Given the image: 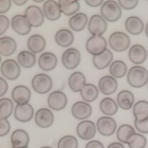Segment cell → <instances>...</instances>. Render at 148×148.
Here are the masks:
<instances>
[{"label": "cell", "mask_w": 148, "mask_h": 148, "mask_svg": "<svg viewBox=\"0 0 148 148\" xmlns=\"http://www.w3.org/2000/svg\"><path fill=\"white\" fill-rule=\"evenodd\" d=\"M127 81L135 88L143 87L148 83V71L141 66H134L127 72Z\"/></svg>", "instance_id": "1"}, {"label": "cell", "mask_w": 148, "mask_h": 148, "mask_svg": "<svg viewBox=\"0 0 148 148\" xmlns=\"http://www.w3.org/2000/svg\"><path fill=\"white\" fill-rule=\"evenodd\" d=\"M101 15L109 22H115L121 18L122 8L118 1L108 0L101 7Z\"/></svg>", "instance_id": "2"}, {"label": "cell", "mask_w": 148, "mask_h": 148, "mask_svg": "<svg viewBox=\"0 0 148 148\" xmlns=\"http://www.w3.org/2000/svg\"><path fill=\"white\" fill-rule=\"evenodd\" d=\"M108 44L114 51L123 52L127 50L130 46V38L124 32H115L109 37Z\"/></svg>", "instance_id": "3"}, {"label": "cell", "mask_w": 148, "mask_h": 148, "mask_svg": "<svg viewBox=\"0 0 148 148\" xmlns=\"http://www.w3.org/2000/svg\"><path fill=\"white\" fill-rule=\"evenodd\" d=\"M32 87L37 93L46 94L51 90L53 81L47 74L38 73L32 78Z\"/></svg>", "instance_id": "4"}, {"label": "cell", "mask_w": 148, "mask_h": 148, "mask_svg": "<svg viewBox=\"0 0 148 148\" xmlns=\"http://www.w3.org/2000/svg\"><path fill=\"white\" fill-rule=\"evenodd\" d=\"M81 61V55L75 48H69L64 51L61 56L63 66L68 70H73L79 66Z\"/></svg>", "instance_id": "5"}, {"label": "cell", "mask_w": 148, "mask_h": 148, "mask_svg": "<svg viewBox=\"0 0 148 148\" xmlns=\"http://www.w3.org/2000/svg\"><path fill=\"white\" fill-rule=\"evenodd\" d=\"M1 73L5 79L14 81L21 74V68L17 61L14 59H7L1 65Z\"/></svg>", "instance_id": "6"}, {"label": "cell", "mask_w": 148, "mask_h": 148, "mask_svg": "<svg viewBox=\"0 0 148 148\" xmlns=\"http://www.w3.org/2000/svg\"><path fill=\"white\" fill-rule=\"evenodd\" d=\"M108 42L103 36H92L86 43V49L90 54L96 56L106 50Z\"/></svg>", "instance_id": "7"}, {"label": "cell", "mask_w": 148, "mask_h": 148, "mask_svg": "<svg viewBox=\"0 0 148 148\" xmlns=\"http://www.w3.org/2000/svg\"><path fill=\"white\" fill-rule=\"evenodd\" d=\"M88 29L92 36H102L108 29L107 21L101 15H92L88 21Z\"/></svg>", "instance_id": "8"}, {"label": "cell", "mask_w": 148, "mask_h": 148, "mask_svg": "<svg viewBox=\"0 0 148 148\" xmlns=\"http://www.w3.org/2000/svg\"><path fill=\"white\" fill-rule=\"evenodd\" d=\"M97 132L96 125L90 120H82L76 127V133L83 140L90 141L95 136Z\"/></svg>", "instance_id": "9"}, {"label": "cell", "mask_w": 148, "mask_h": 148, "mask_svg": "<svg viewBox=\"0 0 148 148\" xmlns=\"http://www.w3.org/2000/svg\"><path fill=\"white\" fill-rule=\"evenodd\" d=\"M98 132L105 137H110L116 131L117 123L112 118L109 116L101 117L96 123Z\"/></svg>", "instance_id": "10"}, {"label": "cell", "mask_w": 148, "mask_h": 148, "mask_svg": "<svg viewBox=\"0 0 148 148\" xmlns=\"http://www.w3.org/2000/svg\"><path fill=\"white\" fill-rule=\"evenodd\" d=\"M47 103L51 110L56 111L62 110L67 106L68 98L65 92L63 91L54 90L49 94Z\"/></svg>", "instance_id": "11"}, {"label": "cell", "mask_w": 148, "mask_h": 148, "mask_svg": "<svg viewBox=\"0 0 148 148\" xmlns=\"http://www.w3.org/2000/svg\"><path fill=\"white\" fill-rule=\"evenodd\" d=\"M24 16L27 17L32 27H39L44 24V16L43 10L36 5L29 6L24 12Z\"/></svg>", "instance_id": "12"}, {"label": "cell", "mask_w": 148, "mask_h": 148, "mask_svg": "<svg viewBox=\"0 0 148 148\" xmlns=\"http://www.w3.org/2000/svg\"><path fill=\"white\" fill-rule=\"evenodd\" d=\"M12 28L15 32L20 36H26L30 33L32 26L24 15L16 14L11 21Z\"/></svg>", "instance_id": "13"}, {"label": "cell", "mask_w": 148, "mask_h": 148, "mask_svg": "<svg viewBox=\"0 0 148 148\" xmlns=\"http://www.w3.org/2000/svg\"><path fill=\"white\" fill-rule=\"evenodd\" d=\"M34 120L38 127L41 128H48L50 127L54 122V115L49 109L42 108L36 112Z\"/></svg>", "instance_id": "14"}, {"label": "cell", "mask_w": 148, "mask_h": 148, "mask_svg": "<svg viewBox=\"0 0 148 148\" xmlns=\"http://www.w3.org/2000/svg\"><path fill=\"white\" fill-rule=\"evenodd\" d=\"M92 106L85 101H77L72 106L71 114L74 118L79 120H86L92 115Z\"/></svg>", "instance_id": "15"}, {"label": "cell", "mask_w": 148, "mask_h": 148, "mask_svg": "<svg viewBox=\"0 0 148 148\" xmlns=\"http://www.w3.org/2000/svg\"><path fill=\"white\" fill-rule=\"evenodd\" d=\"M14 115L16 120L21 123H27L32 120L34 115V110L29 103L16 105L14 110Z\"/></svg>", "instance_id": "16"}, {"label": "cell", "mask_w": 148, "mask_h": 148, "mask_svg": "<svg viewBox=\"0 0 148 148\" xmlns=\"http://www.w3.org/2000/svg\"><path fill=\"white\" fill-rule=\"evenodd\" d=\"M118 87V81L111 75H104L98 81V89L105 95L113 94L117 90Z\"/></svg>", "instance_id": "17"}, {"label": "cell", "mask_w": 148, "mask_h": 148, "mask_svg": "<svg viewBox=\"0 0 148 148\" xmlns=\"http://www.w3.org/2000/svg\"><path fill=\"white\" fill-rule=\"evenodd\" d=\"M147 57L145 48L141 44H134L130 48L128 51L129 60L136 66L143 64Z\"/></svg>", "instance_id": "18"}, {"label": "cell", "mask_w": 148, "mask_h": 148, "mask_svg": "<svg viewBox=\"0 0 148 148\" xmlns=\"http://www.w3.org/2000/svg\"><path fill=\"white\" fill-rule=\"evenodd\" d=\"M43 12L44 16L49 21H54L61 17V12L59 4L54 0H48L43 4Z\"/></svg>", "instance_id": "19"}, {"label": "cell", "mask_w": 148, "mask_h": 148, "mask_svg": "<svg viewBox=\"0 0 148 148\" xmlns=\"http://www.w3.org/2000/svg\"><path fill=\"white\" fill-rule=\"evenodd\" d=\"M32 93L27 86L18 85L15 86L12 91V98L17 105L29 103L31 99Z\"/></svg>", "instance_id": "20"}, {"label": "cell", "mask_w": 148, "mask_h": 148, "mask_svg": "<svg viewBox=\"0 0 148 148\" xmlns=\"http://www.w3.org/2000/svg\"><path fill=\"white\" fill-rule=\"evenodd\" d=\"M58 64L56 56L51 52H44L41 53L38 59V65L40 69L44 71H51L56 69Z\"/></svg>", "instance_id": "21"}, {"label": "cell", "mask_w": 148, "mask_h": 148, "mask_svg": "<svg viewBox=\"0 0 148 148\" xmlns=\"http://www.w3.org/2000/svg\"><path fill=\"white\" fill-rule=\"evenodd\" d=\"M125 28L129 34L134 36H138L144 31V22L138 16H131L126 18L125 21Z\"/></svg>", "instance_id": "22"}, {"label": "cell", "mask_w": 148, "mask_h": 148, "mask_svg": "<svg viewBox=\"0 0 148 148\" xmlns=\"http://www.w3.org/2000/svg\"><path fill=\"white\" fill-rule=\"evenodd\" d=\"M30 138L27 131L22 129H16L11 135V143L12 147L25 148L29 146Z\"/></svg>", "instance_id": "23"}, {"label": "cell", "mask_w": 148, "mask_h": 148, "mask_svg": "<svg viewBox=\"0 0 148 148\" xmlns=\"http://www.w3.org/2000/svg\"><path fill=\"white\" fill-rule=\"evenodd\" d=\"M75 37L73 32L68 29H61L56 33L55 42L61 47H69L74 42Z\"/></svg>", "instance_id": "24"}, {"label": "cell", "mask_w": 148, "mask_h": 148, "mask_svg": "<svg viewBox=\"0 0 148 148\" xmlns=\"http://www.w3.org/2000/svg\"><path fill=\"white\" fill-rule=\"evenodd\" d=\"M113 59V54L109 49L92 57V64L98 70H103L110 66Z\"/></svg>", "instance_id": "25"}, {"label": "cell", "mask_w": 148, "mask_h": 148, "mask_svg": "<svg viewBox=\"0 0 148 148\" xmlns=\"http://www.w3.org/2000/svg\"><path fill=\"white\" fill-rule=\"evenodd\" d=\"M46 41L44 37L40 34H34L27 40V48L33 53H39L45 49Z\"/></svg>", "instance_id": "26"}, {"label": "cell", "mask_w": 148, "mask_h": 148, "mask_svg": "<svg viewBox=\"0 0 148 148\" xmlns=\"http://www.w3.org/2000/svg\"><path fill=\"white\" fill-rule=\"evenodd\" d=\"M135 96L132 92L128 90H123L117 95V103L120 108L128 110L134 106Z\"/></svg>", "instance_id": "27"}, {"label": "cell", "mask_w": 148, "mask_h": 148, "mask_svg": "<svg viewBox=\"0 0 148 148\" xmlns=\"http://www.w3.org/2000/svg\"><path fill=\"white\" fill-rule=\"evenodd\" d=\"M68 84L72 91L81 92L86 84V78L84 74L80 71H75L71 73L68 80Z\"/></svg>", "instance_id": "28"}, {"label": "cell", "mask_w": 148, "mask_h": 148, "mask_svg": "<svg viewBox=\"0 0 148 148\" xmlns=\"http://www.w3.org/2000/svg\"><path fill=\"white\" fill-rule=\"evenodd\" d=\"M17 49V44L10 36H2L0 38V53L3 56H10L15 53Z\"/></svg>", "instance_id": "29"}, {"label": "cell", "mask_w": 148, "mask_h": 148, "mask_svg": "<svg viewBox=\"0 0 148 148\" xmlns=\"http://www.w3.org/2000/svg\"><path fill=\"white\" fill-rule=\"evenodd\" d=\"M88 24V18L86 14L78 12L70 17L69 21V27L74 32H81Z\"/></svg>", "instance_id": "30"}, {"label": "cell", "mask_w": 148, "mask_h": 148, "mask_svg": "<svg viewBox=\"0 0 148 148\" xmlns=\"http://www.w3.org/2000/svg\"><path fill=\"white\" fill-rule=\"evenodd\" d=\"M118 105L115 100L110 97H106L102 99L100 102L99 108L101 112L106 116H112L118 112Z\"/></svg>", "instance_id": "31"}, {"label": "cell", "mask_w": 148, "mask_h": 148, "mask_svg": "<svg viewBox=\"0 0 148 148\" xmlns=\"http://www.w3.org/2000/svg\"><path fill=\"white\" fill-rule=\"evenodd\" d=\"M61 12L66 16H73L78 13L81 8L79 1H69V0H59L58 1Z\"/></svg>", "instance_id": "32"}, {"label": "cell", "mask_w": 148, "mask_h": 148, "mask_svg": "<svg viewBox=\"0 0 148 148\" xmlns=\"http://www.w3.org/2000/svg\"><path fill=\"white\" fill-rule=\"evenodd\" d=\"M80 92L83 101L86 103H92L98 98L99 95V89L94 84L86 83Z\"/></svg>", "instance_id": "33"}, {"label": "cell", "mask_w": 148, "mask_h": 148, "mask_svg": "<svg viewBox=\"0 0 148 148\" xmlns=\"http://www.w3.org/2000/svg\"><path fill=\"white\" fill-rule=\"evenodd\" d=\"M135 120L143 121L148 118V101L141 100L135 103L132 108Z\"/></svg>", "instance_id": "34"}, {"label": "cell", "mask_w": 148, "mask_h": 148, "mask_svg": "<svg viewBox=\"0 0 148 148\" xmlns=\"http://www.w3.org/2000/svg\"><path fill=\"white\" fill-rule=\"evenodd\" d=\"M109 73L115 78H122L127 74V64L123 61L116 60L112 61L109 67Z\"/></svg>", "instance_id": "35"}, {"label": "cell", "mask_w": 148, "mask_h": 148, "mask_svg": "<svg viewBox=\"0 0 148 148\" xmlns=\"http://www.w3.org/2000/svg\"><path fill=\"white\" fill-rule=\"evenodd\" d=\"M18 63L24 69H31L36 64V56L29 51H21L17 56Z\"/></svg>", "instance_id": "36"}, {"label": "cell", "mask_w": 148, "mask_h": 148, "mask_svg": "<svg viewBox=\"0 0 148 148\" xmlns=\"http://www.w3.org/2000/svg\"><path fill=\"white\" fill-rule=\"evenodd\" d=\"M135 133V130L131 125L123 124L118 127L116 132V137L120 143L127 144L130 137Z\"/></svg>", "instance_id": "37"}, {"label": "cell", "mask_w": 148, "mask_h": 148, "mask_svg": "<svg viewBox=\"0 0 148 148\" xmlns=\"http://www.w3.org/2000/svg\"><path fill=\"white\" fill-rule=\"evenodd\" d=\"M14 110V103L10 98L0 99V119H7L12 115Z\"/></svg>", "instance_id": "38"}, {"label": "cell", "mask_w": 148, "mask_h": 148, "mask_svg": "<svg viewBox=\"0 0 148 148\" xmlns=\"http://www.w3.org/2000/svg\"><path fill=\"white\" fill-rule=\"evenodd\" d=\"M127 145L130 148H145L147 145V139L140 133H134L129 139Z\"/></svg>", "instance_id": "39"}, {"label": "cell", "mask_w": 148, "mask_h": 148, "mask_svg": "<svg viewBox=\"0 0 148 148\" xmlns=\"http://www.w3.org/2000/svg\"><path fill=\"white\" fill-rule=\"evenodd\" d=\"M58 148H78V142L73 135H65L58 142Z\"/></svg>", "instance_id": "40"}, {"label": "cell", "mask_w": 148, "mask_h": 148, "mask_svg": "<svg viewBox=\"0 0 148 148\" xmlns=\"http://www.w3.org/2000/svg\"><path fill=\"white\" fill-rule=\"evenodd\" d=\"M120 7L125 10H132L138 6V0H119L118 1Z\"/></svg>", "instance_id": "41"}, {"label": "cell", "mask_w": 148, "mask_h": 148, "mask_svg": "<svg viewBox=\"0 0 148 148\" xmlns=\"http://www.w3.org/2000/svg\"><path fill=\"white\" fill-rule=\"evenodd\" d=\"M134 124H135V129L140 133L148 134V118L143 120V121H138V120H135Z\"/></svg>", "instance_id": "42"}, {"label": "cell", "mask_w": 148, "mask_h": 148, "mask_svg": "<svg viewBox=\"0 0 148 148\" xmlns=\"http://www.w3.org/2000/svg\"><path fill=\"white\" fill-rule=\"evenodd\" d=\"M11 125L7 119H0V136L4 137L8 135Z\"/></svg>", "instance_id": "43"}, {"label": "cell", "mask_w": 148, "mask_h": 148, "mask_svg": "<svg viewBox=\"0 0 148 148\" xmlns=\"http://www.w3.org/2000/svg\"><path fill=\"white\" fill-rule=\"evenodd\" d=\"M9 19L4 15H0V35H3L9 27Z\"/></svg>", "instance_id": "44"}, {"label": "cell", "mask_w": 148, "mask_h": 148, "mask_svg": "<svg viewBox=\"0 0 148 148\" xmlns=\"http://www.w3.org/2000/svg\"><path fill=\"white\" fill-rule=\"evenodd\" d=\"M12 1L11 0H0V14L7 13L12 7Z\"/></svg>", "instance_id": "45"}, {"label": "cell", "mask_w": 148, "mask_h": 148, "mask_svg": "<svg viewBox=\"0 0 148 148\" xmlns=\"http://www.w3.org/2000/svg\"><path fill=\"white\" fill-rule=\"evenodd\" d=\"M9 86L5 78L0 77V96L3 97L8 90Z\"/></svg>", "instance_id": "46"}, {"label": "cell", "mask_w": 148, "mask_h": 148, "mask_svg": "<svg viewBox=\"0 0 148 148\" xmlns=\"http://www.w3.org/2000/svg\"><path fill=\"white\" fill-rule=\"evenodd\" d=\"M85 148H105L101 142L98 140H90L85 146Z\"/></svg>", "instance_id": "47"}, {"label": "cell", "mask_w": 148, "mask_h": 148, "mask_svg": "<svg viewBox=\"0 0 148 148\" xmlns=\"http://www.w3.org/2000/svg\"><path fill=\"white\" fill-rule=\"evenodd\" d=\"M85 3L90 7H98L99 6L101 7L104 1L103 0H86Z\"/></svg>", "instance_id": "48"}, {"label": "cell", "mask_w": 148, "mask_h": 148, "mask_svg": "<svg viewBox=\"0 0 148 148\" xmlns=\"http://www.w3.org/2000/svg\"><path fill=\"white\" fill-rule=\"evenodd\" d=\"M107 148H125V147L123 143H120V142H115V143H110Z\"/></svg>", "instance_id": "49"}, {"label": "cell", "mask_w": 148, "mask_h": 148, "mask_svg": "<svg viewBox=\"0 0 148 148\" xmlns=\"http://www.w3.org/2000/svg\"><path fill=\"white\" fill-rule=\"evenodd\" d=\"M12 2L14 3L17 6H23L27 4V0H14Z\"/></svg>", "instance_id": "50"}, {"label": "cell", "mask_w": 148, "mask_h": 148, "mask_svg": "<svg viewBox=\"0 0 148 148\" xmlns=\"http://www.w3.org/2000/svg\"><path fill=\"white\" fill-rule=\"evenodd\" d=\"M145 32L146 36H147L148 38V22L147 23V24H146L145 28Z\"/></svg>", "instance_id": "51"}, {"label": "cell", "mask_w": 148, "mask_h": 148, "mask_svg": "<svg viewBox=\"0 0 148 148\" xmlns=\"http://www.w3.org/2000/svg\"><path fill=\"white\" fill-rule=\"evenodd\" d=\"M34 1H35V2H37V3H41V2H43V1H44V0H41V1H36V0H34Z\"/></svg>", "instance_id": "52"}, {"label": "cell", "mask_w": 148, "mask_h": 148, "mask_svg": "<svg viewBox=\"0 0 148 148\" xmlns=\"http://www.w3.org/2000/svg\"><path fill=\"white\" fill-rule=\"evenodd\" d=\"M40 148H53V147H50V146H43V147H41Z\"/></svg>", "instance_id": "53"}, {"label": "cell", "mask_w": 148, "mask_h": 148, "mask_svg": "<svg viewBox=\"0 0 148 148\" xmlns=\"http://www.w3.org/2000/svg\"><path fill=\"white\" fill-rule=\"evenodd\" d=\"M12 148H16V147H12ZM25 148H29V147H25Z\"/></svg>", "instance_id": "54"}]
</instances>
